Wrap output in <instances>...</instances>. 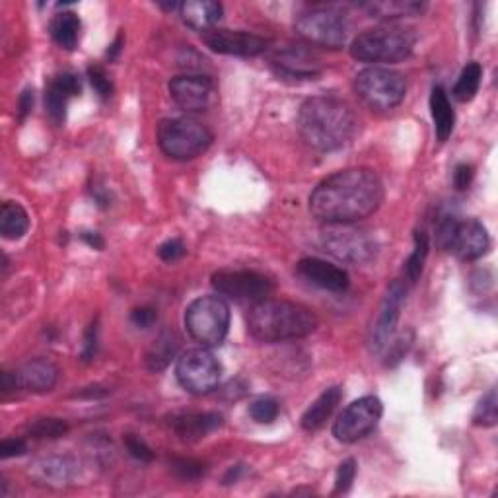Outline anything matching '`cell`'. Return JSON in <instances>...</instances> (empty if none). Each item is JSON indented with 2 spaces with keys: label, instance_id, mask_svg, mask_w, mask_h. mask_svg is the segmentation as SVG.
<instances>
[{
  "label": "cell",
  "instance_id": "1",
  "mask_svg": "<svg viewBox=\"0 0 498 498\" xmlns=\"http://www.w3.org/2000/svg\"><path fill=\"white\" fill-rule=\"evenodd\" d=\"M384 183L369 168H349L325 177L310 195L312 215L324 224H357L382 207Z\"/></svg>",
  "mask_w": 498,
  "mask_h": 498
},
{
  "label": "cell",
  "instance_id": "2",
  "mask_svg": "<svg viewBox=\"0 0 498 498\" xmlns=\"http://www.w3.org/2000/svg\"><path fill=\"white\" fill-rule=\"evenodd\" d=\"M298 130L307 147L319 152L339 150L357 133V115L345 100L316 96L302 103Z\"/></svg>",
  "mask_w": 498,
  "mask_h": 498
},
{
  "label": "cell",
  "instance_id": "3",
  "mask_svg": "<svg viewBox=\"0 0 498 498\" xmlns=\"http://www.w3.org/2000/svg\"><path fill=\"white\" fill-rule=\"evenodd\" d=\"M317 329V316L298 302L265 298L247 314L249 335L261 342H282L307 337Z\"/></svg>",
  "mask_w": 498,
  "mask_h": 498
},
{
  "label": "cell",
  "instance_id": "4",
  "mask_svg": "<svg viewBox=\"0 0 498 498\" xmlns=\"http://www.w3.org/2000/svg\"><path fill=\"white\" fill-rule=\"evenodd\" d=\"M417 33L397 23L366 30L351 43V57L360 63H401L413 53Z\"/></svg>",
  "mask_w": 498,
  "mask_h": 498
},
{
  "label": "cell",
  "instance_id": "5",
  "mask_svg": "<svg viewBox=\"0 0 498 498\" xmlns=\"http://www.w3.org/2000/svg\"><path fill=\"white\" fill-rule=\"evenodd\" d=\"M185 327L200 347H218L230 331V306L217 294L193 300L185 310Z\"/></svg>",
  "mask_w": 498,
  "mask_h": 498
},
{
  "label": "cell",
  "instance_id": "6",
  "mask_svg": "<svg viewBox=\"0 0 498 498\" xmlns=\"http://www.w3.org/2000/svg\"><path fill=\"white\" fill-rule=\"evenodd\" d=\"M212 142L210 130L193 117H173L158 125V145L172 160H195Z\"/></svg>",
  "mask_w": 498,
  "mask_h": 498
},
{
  "label": "cell",
  "instance_id": "7",
  "mask_svg": "<svg viewBox=\"0 0 498 498\" xmlns=\"http://www.w3.org/2000/svg\"><path fill=\"white\" fill-rule=\"evenodd\" d=\"M436 244L459 261H476L489 252L491 238L487 228L476 218L444 217L438 222Z\"/></svg>",
  "mask_w": 498,
  "mask_h": 498
},
{
  "label": "cell",
  "instance_id": "8",
  "mask_svg": "<svg viewBox=\"0 0 498 498\" xmlns=\"http://www.w3.org/2000/svg\"><path fill=\"white\" fill-rule=\"evenodd\" d=\"M354 90L369 108L387 111L405 100L407 80L397 70L370 67L360 70L354 78Z\"/></svg>",
  "mask_w": 498,
  "mask_h": 498
},
{
  "label": "cell",
  "instance_id": "9",
  "mask_svg": "<svg viewBox=\"0 0 498 498\" xmlns=\"http://www.w3.org/2000/svg\"><path fill=\"white\" fill-rule=\"evenodd\" d=\"M322 247L342 263L352 265L369 263L378 255L376 236L354 224H327L322 232Z\"/></svg>",
  "mask_w": 498,
  "mask_h": 498
},
{
  "label": "cell",
  "instance_id": "10",
  "mask_svg": "<svg viewBox=\"0 0 498 498\" xmlns=\"http://www.w3.org/2000/svg\"><path fill=\"white\" fill-rule=\"evenodd\" d=\"M300 38L310 45L327 47V49H341L349 38V22L342 12L319 6L304 12L294 23Z\"/></svg>",
  "mask_w": 498,
  "mask_h": 498
},
{
  "label": "cell",
  "instance_id": "11",
  "mask_svg": "<svg viewBox=\"0 0 498 498\" xmlns=\"http://www.w3.org/2000/svg\"><path fill=\"white\" fill-rule=\"evenodd\" d=\"M175 376L182 387L193 396H205L220 384L222 366L207 347L189 349L175 364Z\"/></svg>",
  "mask_w": 498,
  "mask_h": 498
},
{
  "label": "cell",
  "instance_id": "12",
  "mask_svg": "<svg viewBox=\"0 0 498 498\" xmlns=\"http://www.w3.org/2000/svg\"><path fill=\"white\" fill-rule=\"evenodd\" d=\"M212 289L222 298H230L240 304H257L272 292V282L255 271H230L224 269L212 275Z\"/></svg>",
  "mask_w": 498,
  "mask_h": 498
},
{
  "label": "cell",
  "instance_id": "13",
  "mask_svg": "<svg viewBox=\"0 0 498 498\" xmlns=\"http://www.w3.org/2000/svg\"><path fill=\"white\" fill-rule=\"evenodd\" d=\"M384 405L376 396H366L357 401H352L351 405L342 411L335 424H333V436L342 444H354L369 436L382 419Z\"/></svg>",
  "mask_w": 498,
  "mask_h": 498
},
{
  "label": "cell",
  "instance_id": "14",
  "mask_svg": "<svg viewBox=\"0 0 498 498\" xmlns=\"http://www.w3.org/2000/svg\"><path fill=\"white\" fill-rule=\"evenodd\" d=\"M407 302V287L401 280H394L384 296L379 310L369 329V349L372 354H379L396 333L403 307Z\"/></svg>",
  "mask_w": 498,
  "mask_h": 498
},
{
  "label": "cell",
  "instance_id": "15",
  "mask_svg": "<svg viewBox=\"0 0 498 498\" xmlns=\"http://www.w3.org/2000/svg\"><path fill=\"white\" fill-rule=\"evenodd\" d=\"M170 96L177 108L187 113H200L210 110L218 100L215 80L203 75H182L170 80Z\"/></svg>",
  "mask_w": 498,
  "mask_h": 498
},
{
  "label": "cell",
  "instance_id": "16",
  "mask_svg": "<svg viewBox=\"0 0 498 498\" xmlns=\"http://www.w3.org/2000/svg\"><path fill=\"white\" fill-rule=\"evenodd\" d=\"M203 41L210 51L234 57H257L265 53L269 47V41L261 38V35L222 28H215L203 33Z\"/></svg>",
  "mask_w": 498,
  "mask_h": 498
},
{
  "label": "cell",
  "instance_id": "17",
  "mask_svg": "<svg viewBox=\"0 0 498 498\" xmlns=\"http://www.w3.org/2000/svg\"><path fill=\"white\" fill-rule=\"evenodd\" d=\"M296 272L317 289H324L329 292H345L349 289V272L341 269L329 261H324L319 257H306L298 265H296Z\"/></svg>",
  "mask_w": 498,
  "mask_h": 498
},
{
  "label": "cell",
  "instance_id": "18",
  "mask_svg": "<svg viewBox=\"0 0 498 498\" xmlns=\"http://www.w3.org/2000/svg\"><path fill=\"white\" fill-rule=\"evenodd\" d=\"M82 84L80 78L73 73H61L51 78L45 88V111L49 115L53 125H63L67 117L68 102L80 96Z\"/></svg>",
  "mask_w": 498,
  "mask_h": 498
},
{
  "label": "cell",
  "instance_id": "19",
  "mask_svg": "<svg viewBox=\"0 0 498 498\" xmlns=\"http://www.w3.org/2000/svg\"><path fill=\"white\" fill-rule=\"evenodd\" d=\"M31 479L49 489H63L76 476V464L67 456H51L35 461L30 469Z\"/></svg>",
  "mask_w": 498,
  "mask_h": 498
},
{
  "label": "cell",
  "instance_id": "20",
  "mask_svg": "<svg viewBox=\"0 0 498 498\" xmlns=\"http://www.w3.org/2000/svg\"><path fill=\"white\" fill-rule=\"evenodd\" d=\"M14 374L18 379V389H26L31 394H47L58 382L57 364L47 359L28 360Z\"/></svg>",
  "mask_w": 498,
  "mask_h": 498
},
{
  "label": "cell",
  "instance_id": "21",
  "mask_svg": "<svg viewBox=\"0 0 498 498\" xmlns=\"http://www.w3.org/2000/svg\"><path fill=\"white\" fill-rule=\"evenodd\" d=\"M173 432L185 442H197L222 426L220 413H180L172 417Z\"/></svg>",
  "mask_w": 498,
  "mask_h": 498
},
{
  "label": "cell",
  "instance_id": "22",
  "mask_svg": "<svg viewBox=\"0 0 498 498\" xmlns=\"http://www.w3.org/2000/svg\"><path fill=\"white\" fill-rule=\"evenodd\" d=\"M180 14L189 28L207 33L222 18V4L215 0H187L180 4Z\"/></svg>",
  "mask_w": 498,
  "mask_h": 498
},
{
  "label": "cell",
  "instance_id": "23",
  "mask_svg": "<svg viewBox=\"0 0 498 498\" xmlns=\"http://www.w3.org/2000/svg\"><path fill=\"white\" fill-rule=\"evenodd\" d=\"M277 73L282 78L292 80H314L319 75L317 61L302 49H289L275 61Z\"/></svg>",
  "mask_w": 498,
  "mask_h": 498
},
{
  "label": "cell",
  "instance_id": "24",
  "mask_svg": "<svg viewBox=\"0 0 498 498\" xmlns=\"http://www.w3.org/2000/svg\"><path fill=\"white\" fill-rule=\"evenodd\" d=\"M342 399V389L339 386H333L325 389L322 396H319L310 407L306 409V413L302 414V429L307 432L319 431L322 426L327 422V419L333 414V411L337 409V405Z\"/></svg>",
  "mask_w": 498,
  "mask_h": 498
},
{
  "label": "cell",
  "instance_id": "25",
  "mask_svg": "<svg viewBox=\"0 0 498 498\" xmlns=\"http://www.w3.org/2000/svg\"><path fill=\"white\" fill-rule=\"evenodd\" d=\"M177 351H180V337H177L173 331H162V333L152 341V345L145 354L147 369L150 372L165 370L175 359Z\"/></svg>",
  "mask_w": 498,
  "mask_h": 498
},
{
  "label": "cell",
  "instance_id": "26",
  "mask_svg": "<svg viewBox=\"0 0 498 498\" xmlns=\"http://www.w3.org/2000/svg\"><path fill=\"white\" fill-rule=\"evenodd\" d=\"M362 8L369 12L372 18L396 20L407 16H421L426 10V4L419 3V0H374V3L362 4Z\"/></svg>",
  "mask_w": 498,
  "mask_h": 498
},
{
  "label": "cell",
  "instance_id": "27",
  "mask_svg": "<svg viewBox=\"0 0 498 498\" xmlns=\"http://www.w3.org/2000/svg\"><path fill=\"white\" fill-rule=\"evenodd\" d=\"M431 113L434 121L436 138L440 142H446L454 130L456 113L452 110V103L448 100V93L440 86H436L431 93Z\"/></svg>",
  "mask_w": 498,
  "mask_h": 498
},
{
  "label": "cell",
  "instance_id": "28",
  "mask_svg": "<svg viewBox=\"0 0 498 498\" xmlns=\"http://www.w3.org/2000/svg\"><path fill=\"white\" fill-rule=\"evenodd\" d=\"M30 230V217L26 209L14 203V200H6L0 207V234L6 240H20Z\"/></svg>",
  "mask_w": 498,
  "mask_h": 498
},
{
  "label": "cell",
  "instance_id": "29",
  "mask_svg": "<svg viewBox=\"0 0 498 498\" xmlns=\"http://www.w3.org/2000/svg\"><path fill=\"white\" fill-rule=\"evenodd\" d=\"M51 38L53 41L67 51H75L80 41V30L82 23L75 12H63L57 14L51 22Z\"/></svg>",
  "mask_w": 498,
  "mask_h": 498
},
{
  "label": "cell",
  "instance_id": "30",
  "mask_svg": "<svg viewBox=\"0 0 498 498\" xmlns=\"http://www.w3.org/2000/svg\"><path fill=\"white\" fill-rule=\"evenodd\" d=\"M429 249H431L429 234H426L424 230L414 232V249L405 263V277H407L409 284H417V280L421 279L426 257H429Z\"/></svg>",
  "mask_w": 498,
  "mask_h": 498
},
{
  "label": "cell",
  "instance_id": "31",
  "mask_svg": "<svg viewBox=\"0 0 498 498\" xmlns=\"http://www.w3.org/2000/svg\"><path fill=\"white\" fill-rule=\"evenodd\" d=\"M481 78H483V67L479 63H469L464 70H461V75L456 82L454 98L461 103L471 102L479 92Z\"/></svg>",
  "mask_w": 498,
  "mask_h": 498
},
{
  "label": "cell",
  "instance_id": "32",
  "mask_svg": "<svg viewBox=\"0 0 498 498\" xmlns=\"http://www.w3.org/2000/svg\"><path fill=\"white\" fill-rule=\"evenodd\" d=\"M70 431V426L65 419H57V417H47V419H38L28 426V432L33 438H40V440H45V438H61Z\"/></svg>",
  "mask_w": 498,
  "mask_h": 498
},
{
  "label": "cell",
  "instance_id": "33",
  "mask_svg": "<svg viewBox=\"0 0 498 498\" xmlns=\"http://www.w3.org/2000/svg\"><path fill=\"white\" fill-rule=\"evenodd\" d=\"M496 421H498L496 389H489V394L479 401L476 413H473V424H477V426H494Z\"/></svg>",
  "mask_w": 498,
  "mask_h": 498
},
{
  "label": "cell",
  "instance_id": "34",
  "mask_svg": "<svg viewBox=\"0 0 498 498\" xmlns=\"http://www.w3.org/2000/svg\"><path fill=\"white\" fill-rule=\"evenodd\" d=\"M170 467L175 473V477H180L182 481H197L205 476V464L199 459L191 458H173L170 461Z\"/></svg>",
  "mask_w": 498,
  "mask_h": 498
},
{
  "label": "cell",
  "instance_id": "35",
  "mask_svg": "<svg viewBox=\"0 0 498 498\" xmlns=\"http://www.w3.org/2000/svg\"><path fill=\"white\" fill-rule=\"evenodd\" d=\"M279 413H280L279 401L272 397H261L249 405V414H252V419L259 424H271L272 421H277Z\"/></svg>",
  "mask_w": 498,
  "mask_h": 498
},
{
  "label": "cell",
  "instance_id": "36",
  "mask_svg": "<svg viewBox=\"0 0 498 498\" xmlns=\"http://www.w3.org/2000/svg\"><path fill=\"white\" fill-rule=\"evenodd\" d=\"M88 80L93 88V92L98 93L100 100H110L113 93V82L108 76V73L102 67H90L88 68Z\"/></svg>",
  "mask_w": 498,
  "mask_h": 498
},
{
  "label": "cell",
  "instance_id": "37",
  "mask_svg": "<svg viewBox=\"0 0 498 498\" xmlns=\"http://www.w3.org/2000/svg\"><path fill=\"white\" fill-rule=\"evenodd\" d=\"M123 444L127 448V452L130 458H135L137 461H142V464H148V461L154 459V452L148 448V444L138 438L137 434H125L123 436Z\"/></svg>",
  "mask_w": 498,
  "mask_h": 498
},
{
  "label": "cell",
  "instance_id": "38",
  "mask_svg": "<svg viewBox=\"0 0 498 498\" xmlns=\"http://www.w3.org/2000/svg\"><path fill=\"white\" fill-rule=\"evenodd\" d=\"M354 477H357V461L347 459L342 461L337 469V477H335V494H345L351 491Z\"/></svg>",
  "mask_w": 498,
  "mask_h": 498
},
{
  "label": "cell",
  "instance_id": "39",
  "mask_svg": "<svg viewBox=\"0 0 498 498\" xmlns=\"http://www.w3.org/2000/svg\"><path fill=\"white\" fill-rule=\"evenodd\" d=\"M96 349H98V322H92L84 333V345H82V354H80L82 362H92L93 357H96Z\"/></svg>",
  "mask_w": 498,
  "mask_h": 498
},
{
  "label": "cell",
  "instance_id": "40",
  "mask_svg": "<svg viewBox=\"0 0 498 498\" xmlns=\"http://www.w3.org/2000/svg\"><path fill=\"white\" fill-rule=\"evenodd\" d=\"M158 255L162 261H165V263H173V261L182 259L185 255V245L182 240L172 238L158 247Z\"/></svg>",
  "mask_w": 498,
  "mask_h": 498
},
{
  "label": "cell",
  "instance_id": "41",
  "mask_svg": "<svg viewBox=\"0 0 498 498\" xmlns=\"http://www.w3.org/2000/svg\"><path fill=\"white\" fill-rule=\"evenodd\" d=\"M156 319H158V314L150 306L137 307V310H133V314H130V322H133L140 329L152 327L154 324H156Z\"/></svg>",
  "mask_w": 498,
  "mask_h": 498
},
{
  "label": "cell",
  "instance_id": "42",
  "mask_svg": "<svg viewBox=\"0 0 498 498\" xmlns=\"http://www.w3.org/2000/svg\"><path fill=\"white\" fill-rule=\"evenodd\" d=\"M28 452V444L22 440V438H6V440L0 442V458H18Z\"/></svg>",
  "mask_w": 498,
  "mask_h": 498
},
{
  "label": "cell",
  "instance_id": "43",
  "mask_svg": "<svg viewBox=\"0 0 498 498\" xmlns=\"http://www.w3.org/2000/svg\"><path fill=\"white\" fill-rule=\"evenodd\" d=\"M473 175H476V172H473V165L469 164H459L456 172H454V185L458 191H466V189L471 185L473 182Z\"/></svg>",
  "mask_w": 498,
  "mask_h": 498
},
{
  "label": "cell",
  "instance_id": "44",
  "mask_svg": "<svg viewBox=\"0 0 498 498\" xmlns=\"http://www.w3.org/2000/svg\"><path fill=\"white\" fill-rule=\"evenodd\" d=\"M389 345H391V349H389V359L391 360H387V364H396L403 359V354L407 352V349L411 347V342L405 339V335H401L396 342H389Z\"/></svg>",
  "mask_w": 498,
  "mask_h": 498
},
{
  "label": "cell",
  "instance_id": "45",
  "mask_svg": "<svg viewBox=\"0 0 498 498\" xmlns=\"http://www.w3.org/2000/svg\"><path fill=\"white\" fill-rule=\"evenodd\" d=\"M33 108V90H23L22 96L18 100V117L20 121H23L28 117V113Z\"/></svg>",
  "mask_w": 498,
  "mask_h": 498
},
{
  "label": "cell",
  "instance_id": "46",
  "mask_svg": "<svg viewBox=\"0 0 498 498\" xmlns=\"http://www.w3.org/2000/svg\"><path fill=\"white\" fill-rule=\"evenodd\" d=\"M0 389H3V394H10V391L18 389V379L14 372H3V376H0Z\"/></svg>",
  "mask_w": 498,
  "mask_h": 498
},
{
  "label": "cell",
  "instance_id": "47",
  "mask_svg": "<svg viewBox=\"0 0 498 498\" xmlns=\"http://www.w3.org/2000/svg\"><path fill=\"white\" fill-rule=\"evenodd\" d=\"M82 240H84L93 249H103V245H105L103 238L96 232H84V234H82Z\"/></svg>",
  "mask_w": 498,
  "mask_h": 498
},
{
  "label": "cell",
  "instance_id": "48",
  "mask_svg": "<svg viewBox=\"0 0 498 498\" xmlns=\"http://www.w3.org/2000/svg\"><path fill=\"white\" fill-rule=\"evenodd\" d=\"M123 43H125V40H123V33H120V35H117V38H115V41L111 43L110 49H108V58H110V61H113V58H117V55L121 53V49H123Z\"/></svg>",
  "mask_w": 498,
  "mask_h": 498
},
{
  "label": "cell",
  "instance_id": "49",
  "mask_svg": "<svg viewBox=\"0 0 498 498\" xmlns=\"http://www.w3.org/2000/svg\"><path fill=\"white\" fill-rule=\"evenodd\" d=\"M240 473H242V467L240 466H236V467H232L228 473H227V476H224V485H232V483H236V481H238V477H240Z\"/></svg>",
  "mask_w": 498,
  "mask_h": 498
}]
</instances>
